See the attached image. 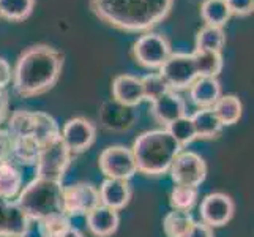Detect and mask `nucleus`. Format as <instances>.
<instances>
[{
    "label": "nucleus",
    "mask_w": 254,
    "mask_h": 237,
    "mask_svg": "<svg viewBox=\"0 0 254 237\" xmlns=\"http://www.w3.org/2000/svg\"><path fill=\"white\" fill-rule=\"evenodd\" d=\"M65 57L49 45L29 46L21 52L13 68V89L22 98L49 92L59 81Z\"/></svg>",
    "instance_id": "1"
},
{
    "label": "nucleus",
    "mask_w": 254,
    "mask_h": 237,
    "mask_svg": "<svg viewBox=\"0 0 254 237\" xmlns=\"http://www.w3.org/2000/svg\"><path fill=\"white\" fill-rule=\"evenodd\" d=\"M95 16L114 29L152 32L172 10L174 0H89Z\"/></svg>",
    "instance_id": "2"
},
{
    "label": "nucleus",
    "mask_w": 254,
    "mask_h": 237,
    "mask_svg": "<svg viewBox=\"0 0 254 237\" xmlns=\"http://www.w3.org/2000/svg\"><path fill=\"white\" fill-rule=\"evenodd\" d=\"M182 151L183 149L166 128L144 131L134 139L131 147L137 172L152 177L169 172L174 158Z\"/></svg>",
    "instance_id": "3"
},
{
    "label": "nucleus",
    "mask_w": 254,
    "mask_h": 237,
    "mask_svg": "<svg viewBox=\"0 0 254 237\" xmlns=\"http://www.w3.org/2000/svg\"><path fill=\"white\" fill-rule=\"evenodd\" d=\"M62 193L64 185L60 180L35 177L21 188L14 201L30 220L43 222L52 215L64 212Z\"/></svg>",
    "instance_id": "4"
},
{
    "label": "nucleus",
    "mask_w": 254,
    "mask_h": 237,
    "mask_svg": "<svg viewBox=\"0 0 254 237\" xmlns=\"http://www.w3.org/2000/svg\"><path fill=\"white\" fill-rule=\"evenodd\" d=\"M73 154L68 151V147L64 144L62 138L52 139L51 143L41 146L38 160L35 163L37 168V177H45L51 180L62 182L65 174L71 164Z\"/></svg>",
    "instance_id": "5"
},
{
    "label": "nucleus",
    "mask_w": 254,
    "mask_h": 237,
    "mask_svg": "<svg viewBox=\"0 0 254 237\" xmlns=\"http://www.w3.org/2000/svg\"><path fill=\"white\" fill-rule=\"evenodd\" d=\"M172 54L169 40L161 33L147 32L133 45V57L136 62L148 70H158Z\"/></svg>",
    "instance_id": "6"
},
{
    "label": "nucleus",
    "mask_w": 254,
    "mask_h": 237,
    "mask_svg": "<svg viewBox=\"0 0 254 237\" xmlns=\"http://www.w3.org/2000/svg\"><path fill=\"white\" fill-rule=\"evenodd\" d=\"M158 70L169 89L174 92L190 89L191 84L197 79L194 59L188 52H172Z\"/></svg>",
    "instance_id": "7"
},
{
    "label": "nucleus",
    "mask_w": 254,
    "mask_h": 237,
    "mask_svg": "<svg viewBox=\"0 0 254 237\" xmlns=\"http://www.w3.org/2000/svg\"><path fill=\"white\" fill-rule=\"evenodd\" d=\"M100 204L101 203L98 188L90 182H77L68 187H64L62 209L69 218L82 215L85 217Z\"/></svg>",
    "instance_id": "8"
},
{
    "label": "nucleus",
    "mask_w": 254,
    "mask_h": 237,
    "mask_svg": "<svg viewBox=\"0 0 254 237\" xmlns=\"http://www.w3.org/2000/svg\"><path fill=\"white\" fill-rule=\"evenodd\" d=\"M171 179L175 185L200 187L207 179V164L199 154L191 151H182L169 168Z\"/></svg>",
    "instance_id": "9"
},
{
    "label": "nucleus",
    "mask_w": 254,
    "mask_h": 237,
    "mask_svg": "<svg viewBox=\"0 0 254 237\" xmlns=\"http://www.w3.org/2000/svg\"><path fill=\"white\" fill-rule=\"evenodd\" d=\"M98 166L106 179L129 180L137 172L133 152L125 146H109L100 154Z\"/></svg>",
    "instance_id": "10"
},
{
    "label": "nucleus",
    "mask_w": 254,
    "mask_h": 237,
    "mask_svg": "<svg viewBox=\"0 0 254 237\" xmlns=\"http://www.w3.org/2000/svg\"><path fill=\"white\" fill-rule=\"evenodd\" d=\"M200 222L210 228H221L227 225L235 214V204L229 195L221 191H215L207 195L199 207Z\"/></svg>",
    "instance_id": "11"
},
{
    "label": "nucleus",
    "mask_w": 254,
    "mask_h": 237,
    "mask_svg": "<svg viewBox=\"0 0 254 237\" xmlns=\"http://www.w3.org/2000/svg\"><path fill=\"white\" fill-rule=\"evenodd\" d=\"M60 138L73 155L82 154L95 143L96 127L84 117H73L60 130Z\"/></svg>",
    "instance_id": "12"
},
{
    "label": "nucleus",
    "mask_w": 254,
    "mask_h": 237,
    "mask_svg": "<svg viewBox=\"0 0 254 237\" xmlns=\"http://www.w3.org/2000/svg\"><path fill=\"white\" fill-rule=\"evenodd\" d=\"M32 220L14 199L0 196V237H25Z\"/></svg>",
    "instance_id": "13"
},
{
    "label": "nucleus",
    "mask_w": 254,
    "mask_h": 237,
    "mask_svg": "<svg viewBox=\"0 0 254 237\" xmlns=\"http://www.w3.org/2000/svg\"><path fill=\"white\" fill-rule=\"evenodd\" d=\"M150 114L156 124L166 128L174 120L187 116V103L179 92L169 90L150 103Z\"/></svg>",
    "instance_id": "14"
},
{
    "label": "nucleus",
    "mask_w": 254,
    "mask_h": 237,
    "mask_svg": "<svg viewBox=\"0 0 254 237\" xmlns=\"http://www.w3.org/2000/svg\"><path fill=\"white\" fill-rule=\"evenodd\" d=\"M98 119L101 127L109 131H125L134 125L137 116L134 108L124 106L116 100H108L101 104Z\"/></svg>",
    "instance_id": "15"
},
{
    "label": "nucleus",
    "mask_w": 254,
    "mask_h": 237,
    "mask_svg": "<svg viewBox=\"0 0 254 237\" xmlns=\"http://www.w3.org/2000/svg\"><path fill=\"white\" fill-rule=\"evenodd\" d=\"M112 100L124 106L136 108L144 101L141 78L133 75H119L112 81Z\"/></svg>",
    "instance_id": "16"
},
{
    "label": "nucleus",
    "mask_w": 254,
    "mask_h": 237,
    "mask_svg": "<svg viewBox=\"0 0 254 237\" xmlns=\"http://www.w3.org/2000/svg\"><path fill=\"white\" fill-rule=\"evenodd\" d=\"M100 203L114 210L125 209L131 201V185L129 180L124 179H104L101 187L98 188Z\"/></svg>",
    "instance_id": "17"
},
{
    "label": "nucleus",
    "mask_w": 254,
    "mask_h": 237,
    "mask_svg": "<svg viewBox=\"0 0 254 237\" xmlns=\"http://www.w3.org/2000/svg\"><path fill=\"white\" fill-rule=\"evenodd\" d=\"M87 228L89 231L96 237H109L116 234L120 225V215L119 210L109 209L106 206H98L95 207L92 212L85 215Z\"/></svg>",
    "instance_id": "18"
},
{
    "label": "nucleus",
    "mask_w": 254,
    "mask_h": 237,
    "mask_svg": "<svg viewBox=\"0 0 254 237\" xmlns=\"http://www.w3.org/2000/svg\"><path fill=\"white\" fill-rule=\"evenodd\" d=\"M223 95L218 78H197L190 87V98L199 109L213 108Z\"/></svg>",
    "instance_id": "19"
},
{
    "label": "nucleus",
    "mask_w": 254,
    "mask_h": 237,
    "mask_svg": "<svg viewBox=\"0 0 254 237\" xmlns=\"http://www.w3.org/2000/svg\"><path fill=\"white\" fill-rule=\"evenodd\" d=\"M196 131V139H215L221 135L223 124L215 114L213 108L199 109L191 116Z\"/></svg>",
    "instance_id": "20"
},
{
    "label": "nucleus",
    "mask_w": 254,
    "mask_h": 237,
    "mask_svg": "<svg viewBox=\"0 0 254 237\" xmlns=\"http://www.w3.org/2000/svg\"><path fill=\"white\" fill-rule=\"evenodd\" d=\"M30 136L41 147V146L51 143L52 139L60 136V127L57 124V120L52 116H49V114L41 112V111H35L33 112V127H32Z\"/></svg>",
    "instance_id": "21"
},
{
    "label": "nucleus",
    "mask_w": 254,
    "mask_h": 237,
    "mask_svg": "<svg viewBox=\"0 0 254 237\" xmlns=\"http://www.w3.org/2000/svg\"><path fill=\"white\" fill-rule=\"evenodd\" d=\"M22 188V174L14 161L0 163V196L14 199Z\"/></svg>",
    "instance_id": "22"
},
{
    "label": "nucleus",
    "mask_w": 254,
    "mask_h": 237,
    "mask_svg": "<svg viewBox=\"0 0 254 237\" xmlns=\"http://www.w3.org/2000/svg\"><path fill=\"white\" fill-rule=\"evenodd\" d=\"M213 111L223 124V127H229L237 124L243 116V103L237 95L227 93L221 95L220 100L215 103Z\"/></svg>",
    "instance_id": "23"
},
{
    "label": "nucleus",
    "mask_w": 254,
    "mask_h": 237,
    "mask_svg": "<svg viewBox=\"0 0 254 237\" xmlns=\"http://www.w3.org/2000/svg\"><path fill=\"white\" fill-rule=\"evenodd\" d=\"M194 51H210L221 52L226 46V32L223 27H213V25H204L196 33Z\"/></svg>",
    "instance_id": "24"
},
{
    "label": "nucleus",
    "mask_w": 254,
    "mask_h": 237,
    "mask_svg": "<svg viewBox=\"0 0 254 237\" xmlns=\"http://www.w3.org/2000/svg\"><path fill=\"white\" fill-rule=\"evenodd\" d=\"M191 54L192 59H194L197 78H218V75L221 73L224 65L221 52L194 51Z\"/></svg>",
    "instance_id": "25"
},
{
    "label": "nucleus",
    "mask_w": 254,
    "mask_h": 237,
    "mask_svg": "<svg viewBox=\"0 0 254 237\" xmlns=\"http://www.w3.org/2000/svg\"><path fill=\"white\" fill-rule=\"evenodd\" d=\"M194 222L191 212L172 209L163 218V231L166 237H185Z\"/></svg>",
    "instance_id": "26"
},
{
    "label": "nucleus",
    "mask_w": 254,
    "mask_h": 237,
    "mask_svg": "<svg viewBox=\"0 0 254 237\" xmlns=\"http://www.w3.org/2000/svg\"><path fill=\"white\" fill-rule=\"evenodd\" d=\"M231 11L224 0H204L200 3V17L205 25L213 27H223L231 19Z\"/></svg>",
    "instance_id": "27"
},
{
    "label": "nucleus",
    "mask_w": 254,
    "mask_h": 237,
    "mask_svg": "<svg viewBox=\"0 0 254 237\" xmlns=\"http://www.w3.org/2000/svg\"><path fill=\"white\" fill-rule=\"evenodd\" d=\"M40 144L35 141L32 136H21L14 138L13 144V158L16 164L24 166H35L40 155Z\"/></svg>",
    "instance_id": "28"
},
{
    "label": "nucleus",
    "mask_w": 254,
    "mask_h": 237,
    "mask_svg": "<svg viewBox=\"0 0 254 237\" xmlns=\"http://www.w3.org/2000/svg\"><path fill=\"white\" fill-rule=\"evenodd\" d=\"M37 0H0V17L11 22L25 21L33 13Z\"/></svg>",
    "instance_id": "29"
},
{
    "label": "nucleus",
    "mask_w": 254,
    "mask_h": 237,
    "mask_svg": "<svg viewBox=\"0 0 254 237\" xmlns=\"http://www.w3.org/2000/svg\"><path fill=\"white\" fill-rule=\"evenodd\" d=\"M199 198L197 187L188 185H175L169 195V204L174 210H185L191 212V209L196 206Z\"/></svg>",
    "instance_id": "30"
},
{
    "label": "nucleus",
    "mask_w": 254,
    "mask_h": 237,
    "mask_svg": "<svg viewBox=\"0 0 254 237\" xmlns=\"http://www.w3.org/2000/svg\"><path fill=\"white\" fill-rule=\"evenodd\" d=\"M166 130L169 131L171 136L177 141V144L185 149L188 144H191L196 139V131H194V125H192L191 116H183L177 120H174L172 124H169L166 127Z\"/></svg>",
    "instance_id": "31"
},
{
    "label": "nucleus",
    "mask_w": 254,
    "mask_h": 237,
    "mask_svg": "<svg viewBox=\"0 0 254 237\" xmlns=\"http://www.w3.org/2000/svg\"><path fill=\"white\" fill-rule=\"evenodd\" d=\"M32 127H33V111L17 109L8 119L6 130L10 131L13 138H21V136H30Z\"/></svg>",
    "instance_id": "32"
},
{
    "label": "nucleus",
    "mask_w": 254,
    "mask_h": 237,
    "mask_svg": "<svg viewBox=\"0 0 254 237\" xmlns=\"http://www.w3.org/2000/svg\"><path fill=\"white\" fill-rule=\"evenodd\" d=\"M142 82V92H144V101H155L161 95L169 92V85L164 81L160 73H148L141 78Z\"/></svg>",
    "instance_id": "33"
},
{
    "label": "nucleus",
    "mask_w": 254,
    "mask_h": 237,
    "mask_svg": "<svg viewBox=\"0 0 254 237\" xmlns=\"http://www.w3.org/2000/svg\"><path fill=\"white\" fill-rule=\"evenodd\" d=\"M232 16L245 17L250 16L254 10V0H224Z\"/></svg>",
    "instance_id": "34"
},
{
    "label": "nucleus",
    "mask_w": 254,
    "mask_h": 237,
    "mask_svg": "<svg viewBox=\"0 0 254 237\" xmlns=\"http://www.w3.org/2000/svg\"><path fill=\"white\" fill-rule=\"evenodd\" d=\"M14 138L8 130H0V163L10 161L13 158ZM13 161V160H11Z\"/></svg>",
    "instance_id": "35"
},
{
    "label": "nucleus",
    "mask_w": 254,
    "mask_h": 237,
    "mask_svg": "<svg viewBox=\"0 0 254 237\" xmlns=\"http://www.w3.org/2000/svg\"><path fill=\"white\" fill-rule=\"evenodd\" d=\"M185 237H215V234L213 228H210L204 222H194Z\"/></svg>",
    "instance_id": "36"
},
{
    "label": "nucleus",
    "mask_w": 254,
    "mask_h": 237,
    "mask_svg": "<svg viewBox=\"0 0 254 237\" xmlns=\"http://www.w3.org/2000/svg\"><path fill=\"white\" fill-rule=\"evenodd\" d=\"M13 81V68L8 64V60L0 57V89L5 90L6 85H10Z\"/></svg>",
    "instance_id": "37"
},
{
    "label": "nucleus",
    "mask_w": 254,
    "mask_h": 237,
    "mask_svg": "<svg viewBox=\"0 0 254 237\" xmlns=\"http://www.w3.org/2000/svg\"><path fill=\"white\" fill-rule=\"evenodd\" d=\"M8 103H10V100H8V93L6 90H2L0 89V124L6 119V114H8Z\"/></svg>",
    "instance_id": "38"
},
{
    "label": "nucleus",
    "mask_w": 254,
    "mask_h": 237,
    "mask_svg": "<svg viewBox=\"0 0 254 237\" xmlns=\"http://www.w3.org/2000/svg\"><path fill=\"white\" fill-rule=\"evenodd\" d=\"M59 237H84V234L79 231V230H76V228H69L68 231H65L64 234H60Z\"/></svg>",
    "instance_id": "39"
}]
</instances>
